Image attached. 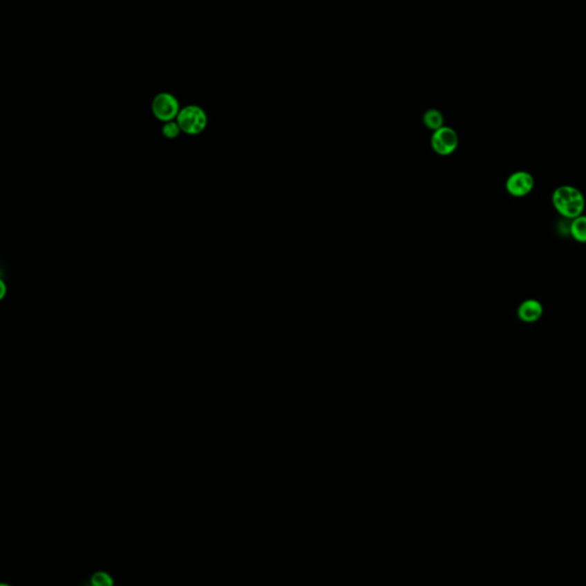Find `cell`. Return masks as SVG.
Instances as JSON below:
<instances>
[{"instance_id":"cell-1","label":"cell","mask_w":586,"mask_h":586,"mask_svg":"<svg viewBox=\"0 0 586 586\" xmlns=\"http://www.w3.org/2000/svg\"><path fill=\"white\" fill-rule=\"evenodd\" d=\"M552 204L560 216L573 220L584 214L586 202L583 193L576 187L560 186L553 191Z\"/></svg>"},{"instance_id":"cell-2","label":"cell","mask_w":586,"mask_h":586,"mask_svg":"<svg viewBox=\"0 0 586 586\" xmlns=\"http://www.w3.org/2000/svg\"><path fill=\"white\" fill-rule=\"evenodd\" d=\"M177 122L183 133L187 135H198L207 129V115L202 108L190 104L180 110Z\"/></svg>"},{"instance_id":"cell-3","label":"cell","mask_w":586,"mask_h":586,"mask_svg":"<svg viewBox=\"0 0 586 586\" xmlns=\"http://www.w3.org/2000/svg\"><path fill=\"white\" fill-rule=\"evenodd\" d=\"M180 104L173 94L162 92L153 97L151 111L157 120L163 123L177 120L180 113Z\"/></svg>"},{"instance_id":"cell-4","label":"cell","mask_w":586,"mask_h":586,"mask_svg":"<svg viewBox=\"0 0 586 586\" xmlns=\"http://www.w3.org/2000/svg\"><path fill=\"white\" fill-rule=\"evenodd\" d=\"M458 135L456 131L451 127L442 126L439 130L434 131V134L431 139V144L435 153L441 156H449L455 153L458 146Z\"/></svg>"},{"instance_id":"cell-5","label":"cell","mask_w":586,"mask_h":586,"mask_svg":"<svg viewBox=\"0 0 586 586\" xmlns=\"http://www.w3.org/2000/svg\"><path fill=\"white\" fill-rule=\"evenodd\" d=\"M535 187V179L533 174L527 171H516L507 178L505 188L511 196L521 198L526 197L533 191Z\"/></svg>"},{"instance_id":"cell-6","label":"cell","mask_w":586,"mask_h":586,"mask_svg":"<svg viewBox=\"0 0 586 586\" xmlns=\"http://www.w3.org/2000/svg\"><path fill=\"white\" fill-rule=\"evenodd\" d=\"M543 303L537 299H527L520 303L518 308V317L524 323H535L543 316Z\"/></svg>"},{"instance_id":"cell-7","label":"cell","mask_w":586,"mask_h":586,"mask_svg":"<svg viewBox=\"0 0 586 586\" xmlns=\"http://www.w3.org/2000/svg\"><path fill=\"white\" fill-rule=\"evenodd\" d=\"M570 235L578 243H586V216L582 214L580 217L571 220L569 227Z\"/></svg>"},{"instance_id":"cell-8","label":"cell","mask_w":586,"mask_h":586,"mask_svg":"<svg viewBox=\"0 0 586 586\" xmlns=\"http://www.w3.org/2000/svg\"><path fill=\"white\" fill-rule=\"evenodd\" d=\"M423 120L425 126L428 127L430 130L437 131L443 126V116L439 110H428L424 115Z\"/></svg>"},{"instance_id":"cell-9","label":"cell","mask_w":586,"mask_h":586,"mask_svg":"<svg viewBox=\"0 0 586 586\" xmlns=\"http://www.w3.org/2000/svg\"><path fill=\"white\" fill-rule=\"evenodd\" d=\"M181 132L182 131H181L180 125L178 124L177 120L167 122V123H164L163 127H162V133H163L164 137L170 139V140L177 139Z\"/></svg>"},{"instance_id":"cell-10","label":"cell","mask_w":586,"mask_h":586,"mask_svg":"<svg viewBox=\"0 0 586 586\" xmlns=\"http://www.w3.org/2000/svg\"><path fill=\"white\" fill-rule=\"evenodd\" d=\"M0 289H1V293H0V299H3V296H6L7 293V287L3 280H0Z\"/></svg>"}]
</instances>
